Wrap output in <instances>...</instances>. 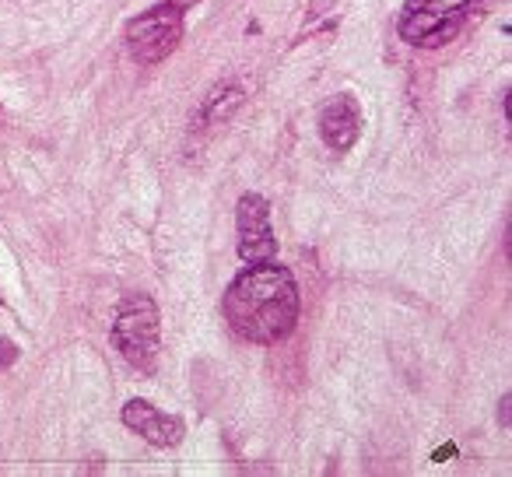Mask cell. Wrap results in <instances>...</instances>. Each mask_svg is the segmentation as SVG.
<instances>
[{"mask_svg": "<svg viewBox=\"0 0 512 477\" xmlns=\"http://www.w3.org/2000/svg\"><path fill=\"white\" fill-rule=\"evenodd\" d=\"M18 358V348L11 341H0V369H8V365H15Z\"/></svg>", "mask_w": 512, "mask_h": 477, "instance_id": "9c48e42d", "label": "cell"}, {"mask_svg": "<svg viewBox=\"0 0 512 477\" xmlns=\"http://www.w3.org/2000/svg\"><path fill=\"white\" fill-rule=\"evenodd\" d=\"M235 221H239V257L246 264H267L278 253V239L271 232V211H267V200L256 197V193H246L239 200V211H235Z\"/></svg>", "mask_w": 512, "mask_h": 477, "instance_id": "277c9868", "label": "cell"}, {"mask_svg": "<svg viewBox=\"0 0 512 477\" xmlns=\"http://www.w3.org/2000/svg\"><path fill=\"white\" fill-rule=\"evenodd\" d=\"M165 4H172V8H179V11H186V8H193L197 0H165Z\"/></svg>", "mask_w": 512, "mask_h": 477, "instance_id": "30bf717a", "label": "cell"}, {"mask_svg": "<svg viewBox=\"0 0 512 477\" xmlns=\"http://www.w3.org/2000/svg\"><path fill=\"white\" fill-rule=\"evenodd\" d=\"M158 341H162V323L158 306L148 295H127L116 309L113 320V344L137 372H155Z\"/></svg>", "mask_w": 512, "mask_h": 477, "instance_id": "7a4b0ae2", "label": "cell"}, {"mask_svg": "<svg viewBox=\"0 0 512 477\" xmlns=\"http://www.w3.org/2000/svg\"><path fill=\"white\" fill-rule=\"evenodd\" d=\"M463 25V11H449V8H418V11H404L400 15V39H407L411 46H446L449 39H456Z\"/></svg>", "mask_w": 512, "mask_h": 477, "instance_id": "5b68a950", "label": "cell"}, {"mask_svg": "<svg viewBox=\"0 0 512 477\" xmlns=\"http://www.w3.org/2000/svg\"><path fill=\"white\" fill-rule=\"evenodd\" d=\"M242 102V88L239 85H218L204 102V120H228L235 113V106Z\"/></svg>", "mask_w": 512, "mask_h": 477, "instance_id": "ba28073f", "label": "cell"}, {"mask_svg": "<svg viewBox=\"0 0 512 477\" xmlns=\"http://www.w3.org/2000/svg\"><path fill=\"white\" fill-rule=\"evenodd\" d=\"M123 425L141 435V439H148L151 446H179L186 432L183 421L172 418V414H162L155 404H148V400H130V404L123 407Z\"/></svg>", "mask_w": 512, "mask_h": 477, "instance_id": "8992f818", "label": "cell"}, {"mask_svg": "<svg viewBox=\"0 0 512 477\" xmlns=\"http://www.w3.org/2000/svg\"><path fill=\"white\" fill-rule=\"evenodd\" d=\"M358 130H362V113H358V106H355V99H351V95H337V99H330L327 106H323L320 134L334 151L355 148Z\"/></svg>", "mask_w": 512, "mask_h": 477, "instance_id": "52a82bcc", "label": "cell"}, {"mask_svg": "<svg viewBox=\"0 0 512 477\" xmlns=\"http://www.w3.org/2000/svg\"><path fill=\"white\" fill-rule=\"evenodd\" d=\"M509 400L512 397H502V425H509Z\"/></svg>", "mask_w": 512, "mask_h": 477, "instance_id": "8fae6325", "label": "cell"}, {"mask_svg": "<svg viewBox=\"0 0 512 477\" xmlns=\"http://www.w3.org/2000/svg\"><path fill=\"white\" fill-rule=\"evenodd\" d=\"M179 39H183V11L172 4H158L127 25V46L137 64H162L169 53H176Z\"/></svg>", "mask_w": 512, "mask_h": 477, "instance_id": "3957f363", "label": "cell"}, {"mask_svg": "<svg viewBox=\"0 0 512 477\" xmlns=\"http://www.w3.org/2000/svg\"><path fill=\"white\" fill-rule=\"evenodd\" d=\"M228 327L249 344H278L299 323V288L278 264H253L225 292Z\"/></svg>", "mask_w": 512, "mask_h": 477, "instance_id": "6da1fadb", "label": "cell"}]
</instances>
